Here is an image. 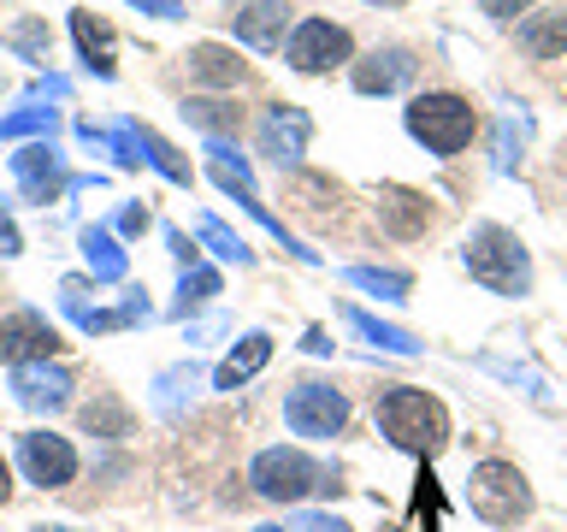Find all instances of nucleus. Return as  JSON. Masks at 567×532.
I'll return each mask as SVG.
<instances>
[{
    "instance_id": "18",
    "label": "nucleus",
    "mask_w": 567,
    "mask_h": 532,
    "mask_svg": "<svg viewBox=\"0 0 567 532\" xmlns=\"http://www.w3.org/2000/svg\"><path fill=\"white\" fill-rule=\"evenodd\" d=\"M71 35H78V53H83V65L95 71V78H113L118 71V42H113V30L101 24L95 12H71Z\"/></svg>"
},
{
    "instance_id": "33",
    "label": "nucleus",
    "mask_w": 567,
    "mask_h": 532,
    "mask_svg": "<svg viewBox=\"0 0 567 532\" xmlns=\"http://www.w3.org/2000/svg\"><path fill=\"white\" fill-rule=\"evenodd\" d=\"M0 255H24V237H18V225H12L7 202H0Z\"/></svg>"
},
{
    "instance_id": "11",
    "label": "nucleus",
    "mask_w": 567,
    "mask_h": 532,
    "mask_svg": "<svg viewBox=\"0 0 567 532\" xmlns=\"http://www.w3.org/2000/svg\"><path fill=\"white\" fill-rule=\"evenodd\" d=\"M255 136H260V154H272L278 166H296L301 149H308V113L301 106H266Z\"/></svg>"
},
{
    "instance_id": "30",
    "label": "nucleus",
    "mask_w": 567,
    "mask_h": 532,
    "mask_svg": "<svg viewBox=\"0 0 567 532\" xmlns=\"http://www.w3.org/2000/svg\"><path fill=\"white\" fill-rule=\"evenodd\" d=\"M60 308L78 319V326H89V319H95V301H89V278H60Z\"/></svg>"
},
{
    "instance_id": "9",
    "label": "nucleus",
    "mask_w": 567,
    "mask_h": 532,
    "mask_svg": "<svg viewBox=\"0 0 567 532\" xmlns=\"http://www.w3.org/2000/svg\"><path fill=\"white\" fill-rule=\"evenodd\" d=\"M18 461H24L30 485L42 491H60L78 479V450H71V438H53V432H24L18 438Z\"/></svg>"
},
{
    "instance_id": "34",
    "label": "nucleus",
    "mask_w": 567,
    "mask_h": 532,
    "mask_svg": "<svg viewBox=\"0 0 567 532\" xmlns=\"http://www.w3.org/2000/svg\"><path fill=\"white\" fill-rule=\"evenodd\" d=\"M290 532H349L343 521H331V514H296Z\"/></svg>"
},
{
    "instance_id": "36",
    "label": "nucleus",
    "mask_w": 567,
    "mask_h": 532,
    "mask_svg": "<svg viewBox=\"0 0 567 532\" xmlns=\"http://www.w3.org/2000/svg\"><path fill=\"white\" fill-rule=\"evenodd\" d=\"M166 243H172V255L184 260V266H195V248H189V237H184L177 225H166Z\"/></svg>"
},
{
    "instance_id": "32",
    "label": "nucleus",
    "mask_w": 567,
    "mask_h": 532,
    "mask_svg": "<svg viewBox=\"0 0 567 532\" xmlns=\"http://www.w3.org/2000/svg\"><path fill=\"white\" fill-rule=\"evenodd\" d=\"M142 231H148V207H142V202H124V207H118V237H142Z\"/></svg>"
},
{
    "instance_id": "41",
    "label": "nucleus",
    "mask_w": 567,
    "mask_h": 532,
    "mask_svg": "<svg viewBox=\"0 0 567 532\" xmlns=\"http://www.w3.org/2000/svg\"><path fill=\"white\" fill-rule=\"evenodd\" d=\"M255 532H290V526H255Z\"/></svg>"
},
{
    "instance_id": "31",
    "label": "nucleus",
    "mask_w": 567,
    "mask_h": 532,
    "mask_svg": "<svg viewBox=\"0 0 567 532\" xmlns=\"http://www.w3.org/2000/svg\"><path fill=\"white\" fill-rule=\"evenodd\" d=\"M83 426H89V432H124V415H118L113 402H89L83 408Z\"/></svg>"
},
{
    "instance_id": "8",
    "label": "nucleus",
    "mask_w": 567,
    "mask_h": 532,
    "mask_svg": "<svg viewBox=\"0 0 567 532\" xmlns=\"http://www.w3.org/2000/svg\"><path fill=\"white\" fill-rule=\"evenodd\" d=\"M12 177H18V190L30 195L35 207H48V202H60V195L71 190V177H65V154L53 149V142H30L24 154H12Z\"/></svg>"
},
{
    "instance_id": "37",
    "label": "nucleus",
    "mask_w": 567,
    "mask_h": 532,
    "mask_svg": "<svg viewBox=\"0 0 567 532\" xmlns=\"http://www.w3.org/2000/svg\"><path fill=\"white\" fill-rule=\"evenodd\" d=\"M478 7H485L491 18H514V12H526L532 0H478Z\"/></svg>"
},
{
    "instance_id": "3",
    "label": "nucleus",
    "mask_w": 567,
    "mask_h": 532,
    "mask_svg": "<svg viewBox=\"0 0 567 532\" xmlns=\"http://www.w3.org/2000/svg\"><path fill=\"white\" fill-rule=\"evenodd\" d=\"M467 273L496 296H526L532 290V255L520 248V237L503 225H473L467 237Z\"/></svg>"
},
{
    "instance_id": "17",
    "label": "nucleus",
    "mask_w": 567,
    "mask_h": 532,
    "mask_svg": "<svg viewBox=\"0 0 567 532\" xmlns=\"http://www.w3.org/2000/svg\"><path fill=\"white\" fill-rule=\"evenodd\" d=\"M266 361H272V337H266V331L237 337V349H230L225 361H219V372H213V390H237V385H248Z\"/></svg>"
},
{
    "instance_id": "20",
    "label": "nucleus",
    "mask_w": 567,
    "mask_h": 532,
    "mask_svg": "<svg viewBox=\"0 0 567 532\" xmlns=\"http://www.w3.org/2000/svg\"><path fill=\"white\" fill-rule=\"evenodd\" d=\"M379 213H384V225L396 231V237H420V231L432 225V207H425L420 195H408V190H379Z\"/></svg>"
},
{
    "instance_id": "12",
    "label": "nucleus",
    "mask_w": 567,
    "mask_h": 532,
    "mask_svg": "<svg viewBox=\"0 0 567 532\" xmlns=\"http://www.w3.org/2000/svg\"><path fill=\"white\" fill-rule=\"evenodd\" d=\"M420 71L414 53H402V48H384V53H367V60H354L349 65V78L361 95H390V89H402L408 78Z\"/></svg>"
},
{
    "instance_id": "40",
    "label": "nucleus",
    "mask_w": 567,
    "mask_h": 532,
    "mask_svg": "<svg viewBox=\"0 0 567 532\" xmlns=\"http://www.w3.org/2000/svg\"><path fill=\"white\" fill-rule=\"evenodd\" d=\"M35 532H71V526H35Z\"/></svg>"
},
{
    "instance_id": "28",
    "label": "nucleus",
    "mask_w": 567,
    "mask_h": 532,
    "mask_svg": "<svg viewBox=\"0 0 567 532\" xmlns=\"http://www.w3.org/2000/svg\"><path fill=\"white\" fill-rule=\"evenodd\" d=\"M349 284H361V290L384 296V301H402L408 296V278L402 273H379V266H349Z\"/></svg>"
},
{
    "instance_id": "15",
    "label": "nucleus",
    "mask_w": 567,
    "mask_h": 532,
    "mask_svg": "<svg viewBox=\"0 0 567 532\" xmlns=\"http://www.w3.org/2000/svg\"><path fill=\"white\" fill-rule=\"evenodd\" d=\"M514 42H520V53H532V60H561L567 53V7H544L514 24Z\"/></svg>"
},
{
    "instance_id": "14",
    "label": "nucleus",
    "mask_w": 567,
    "mask_h": 532,
    "mask_svg": "<svg viewBox=\"0 0 567 532\" xmlns=\"http://www.w3.org/2000/svg\"><path fill=\"white\" fill-rule=\"evenodd\" d=\"M12 397L24 408H60L71 397V372L48 367V361H24V367H12Z\"/></svg>"
},
{
    "instance_id": "39",
    "label": "nucleus",
    "mask_w": 567,
    "mask_h": 532,
    "mask_svg": "<svg viewBox=\"0 0 567 532\" xmlns=\"http://www.w3.org/2000/svg\"><path fill=\"white\" fill-rule=\"evenodd\" d=\"M7 497H12V468L0 461V503H7Z\"/></svg>"
},
{
    "instance_id": "27",
    "label": "nucleus",
    "mask_w": 567,
    "mask_h": 532,
    "mask_svg": "<svg viewBox=\"0 0 567 532\" xmlns=\"http://www.w3.org/2000/svg\"><path fill=\"white\" fill-rule=\"evenodd\" d=\"M184 119H195L207 136H225V131H237V119H243V113H237L230 101H207V95H195V101H184Z\"/></svg>"
},
{
    "instance_id": "6",
    "label": "nucleus",
    "mask_w": 567,
    "mask_h": 532,
    "mask_svg": "<svg viewBox=\"0 0 567 532\" xmlns=\"http://www.w3.org/2000/svg\"><path fill=\"white\" fill-rule=\"evenodd\" d=\"M284 60H290L301 78H319V71L354 65V35L331 18H301V24L284 35Z\"/></svg>"
},
{
    "instance_id": "5",
    "label": "nucleus",
    "mask_w": 567,
    "mask_h": 532,
    "mask_svg": "<svg viewBox=\"0 0 567 532\" xmlns=\"http://www.w3.org/2000/svg\"><path fill=\"white\" fill-rule=\"evenodd\" d=\"M248 485H255L266 503H301L308 491H326V468H319L313 456L272 443V450L255 456V468H248Z\"/></svg>"
},
{
    "instance_id": "13",
    "label": "nucleus",
    "mask_w": 567,
    "mask_h": 532,
    "mask_svg": "<svg viewBox=\"0 0 567 532\" xmlns=\"http://www.w3.org/2000/svg\"><path fill=\"white\" fill-rule=\"evenodd\" d=\"M230 30H237V42L260 48V53H272V48H284V30H290V7H284V0H255V7L230 12Z\"/></svg>"
},
{
    "instance_id": "24",
    "label": "nucleus",
    "mask_w": 567,
    "mask_h": 532,
    "mask_svg": "<svg viewBox=\"0 0 567 532\" xmlns=\"http://www.w3.org/2000/svg\"><path fill=\"white\" fill-rule=\"evenodd\" d=\"M343 319H349V326L367 337V344H379V349H396V355H420V344H414L408 331H396V326H379V319H372V314H361V308H343Z\"/></svg>"
},
{
    "instance_id": "7",
    "label": "nucleus",
    "mask_w": 567,
    "mask_h": 532,
    "mask_svg": "<svg viewBox=\"0 0 567 532\" xmlns=\"http://www.w3.org/2000/svg\"><path fill=\"white\" fill-rule=\"evenodd\" d=\"M284 420H290L296 438H337L349 426V397L337 385L301 379V385H290V397H284Z\"/></svg>"
},
{
    "instance_id": "19",
    "label": "nucleus",
    "mask_w": 567,
    "mask_h": 532,
    "mask_svg": "<svg viewBox=\"0 0 567 532\" xmlns=\"http://www.w3.org/2000/svg\"><path fill=\"white\" fill-rule=\"evenodd\" d=\"M243 60H237V48H225V42H195L189 48V78L195 83H213V89H230V83H243Z\"/></svg>"
},
{
    "instance_id": "23",
    "label": "nucleus",
    "mask_w": 567,
    "mask_h": 532,
    "mask_svg": "<svg viewBox=\"0 0 567 532\" xmlns=\"http://www.w3.org/2000/svg\"><path fill=\"white\" fill-rule=\"evenodd\" d=\"M53 124H60V113L53 106H18V113L0 119V142H18V136H53Z\"/></svg>"
},
{
    "instance_id": "26",
    "label": "nucleus",
    "mask_w": 567,
    "mask_h": 532,
    "mask_svg": "<svg viewBox=\"0 0 567 532\" xmlns=\"http://www.w3.org/2000/svg\"><path fill=\"white\" fill-rule=\"evenodd\" d=\"M142 160L159 172V177H172V184H189V160L172 149L166 136H154V131H142Z\"/></svg>"
},
{
    "instance_id": "29",
    "label": "nucleus",
    "mask_w": 567,
    "mask_h": 532,
    "mask_svg": "<svg viewBox=\"0 0 567 532\" xmlns=\"http://www.w3.org/2000/svg\"><path fill=\"white\" fill-rule=\"evenodd\" d=\"M7 42H12L18 53H30V60H48V42H53V35H48V24L24 18V24H12V30H7Z\"/></svg>"
},
{
    "instance_id": "25",
    "label": "nucleus",
    "mask_w": 567,
    "mask_h": 532,
    "mask_svg": "<svg viewBox=\"0 0 567 532\" xmlns=\"http://www.w3.org/2000/svg\"><path fill=\"white\" fill-rule=\"evenodd\" d=\"M207 296H219V273H213V266H184V273H177V314H189V308H202Z\"/></svg>"
},
{
    "instance_id": "22",
    "label": "nucleus",
    "mask_w": 567,
    "mask_h": 532,
    "mask_svg": "<svg viewBox=\"0 0 567 532\" xmlns=\"http://www.w3.org/2000/svg\"><path fill=\"white\" fill-rule=\"evenodd\" d=\"M195 237H202L219 260H230V266H255V248H248L225 219H213V213H202V219H195Z\"/></svg>"
},
{
    "instance_id": "38",
    "label": "nucleus",
    "mask_w": 567,
    "mask_h": 532,
    "mask_svg": "<svg viewBox=\"0 0 567 532\" xmlns=\"http://www.w3.org/2000/svg\"><path fill=\"white\" fill-rule=\"evenodd\" d=\"M225 319H207V326H189V344H202V337H219Z\"/></svg>"
},
{
    "instance_id": "2",
    "label": "nucleus",
    "mask_w": 567,
    "mask_h": 532,
    "mask_svg": "<svg viewBox=\"0 0 567 532\" xmlns=\"http://www.w3.org/2000/svg\"><path fill=\"white\" fill-rule=\"evenodd\" d=\"M402 124H408V136H414L425 154H461L478 136L473 101L450 95V89H425V95H414L408 113H402Z\"/></svg>"
},
{
    "instance_id": "1",
    "label": "nucleus",
    "mask_w": 567,
    "mask_h": 532,
    "mask_svg": "<svg viewBox=\"0 0 567 532\" xmlns=\"http://www.w3.org/2000/svg\"><path fill=\"white\" fill-rule=\"evenodd\" d=\"M372 420H379V432L396 443V450L420 456V461H432L443 443H450V408L420 385H390L384 397L372 402Z\"/></svg>"
},
{
    "instance_id": "16",
    "label": "nucleus",
    "mask_w": 567,
    "mask_h": 532,
    "mask_svg": "<svg viewBox=\"0 0 567 532\" xmlns=\"http://www.w3.org/2000/svg\"><path fill=\"white\" fill-rule=\"evenodd\" d=\"M78 243H83L89 278H95V284H124L131 260H124V248H118V231H106V225H83V231H78Z\"/></svg>"
},
{
    "instance_id": "4",
    "label": "nucleus",
    "mask_w": 567,
    "mask_h": 532,
    "mask_svg": "<svg viewBox=\"0 0 567 532\" xmlns=\"http://www.w3.org/2000/svg\"><path fill=\"white\" fill-rule=\"evenodd\" d=\"M467 509L485 526H520L532 514V479L514 468V461H478L467 473Z\"/></svg>"
},
{
    "instance_id": "21",
    "label": "nucleus",
    "mask_w": 567,
    "mask_h": 532,
    "mask_svg": "<svg viewBox=\"0 0 567 532\" xmlns=\"http://www.w3.org/2000/svg\"><path fill=\"white\" fill-rule=\"evenodd\" d=\"M195 390H202V367H195V361L166 367V372L154 379V408H159V415H177V408H184Z\"/></svg>"
},
{
    "instance_id": "35",
    "label": "nucleus",
    "mask_w": 567,
    "mask_h": 532,
    "mask_svg": "<svg viewBox=\"0 0 567 532\" xmlns=\"http://www.w3.org/2000/svg\"><path fill=\"white\" fill-rule=\"evenodd\" d=\"M124 7H142L154 18H184V0H124Z\"/></svg>"
},
{
    "instance_id": "10",
    "label": "nucleus",
    "mask_w": 567,
    "mask_h": 532,
    "mask_svg": "<svg viewBox=\"0 0 567 532\" xmlns=\"http://www.w3.org/2000/svg\"><path fill=\"white\" fill-rule=\"evenodd\" d=\"M53 349H60V331H53L35 308H18V314L0 319V361H7V367L48 361Z\"/></svg>"
}]
</instances>
